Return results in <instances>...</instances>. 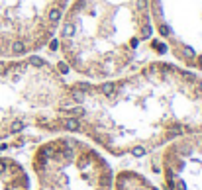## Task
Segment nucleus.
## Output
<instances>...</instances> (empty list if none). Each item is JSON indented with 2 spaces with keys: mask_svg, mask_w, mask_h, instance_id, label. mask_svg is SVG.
Returning a JSON list of instances; mask_svg holds the SVG:
<instances>
[{
  "mask_svg": "<svg viewBox=\"0 0 202 190\" xmlns=\"http://www.w3.org/2000/svg\"><path fill=\"white\" fill-rule=\"evenodd\" d=\"M4 73H6V67L2 65V63H0V75H4Z\"/></svg>",
  "mask_w": 202,
  "mask_h": 190,
  "instance_id": "obj_18",
  "label": "nucleus"
},
{
  "mask_svg": "<svg viewBox=\"0 0 202 190\" xmlns=\"http://www.w3.org/2000/svg\"><path fill=\"white\" fill-rule=\"evenodd\" d=\"M49 47H51V51H55V49L59 47V41H55V39H53V41L49 43Z\"/></svg>",
  "mask_w": 202,
  "mask_h": 190,
  "instance_id": "obj_13",
  "label": "nucleus"
},
{
  "mask_svg": "<svg viewBox=\"0 0 202 190\" xmlns=\"http://www.w3.org/2000/svg\"><path fill=\"white\" fill-rule=\"evenodd\" d=\"M29 61H32V63H33V65H35V67L43 65V63H41V59H38V57H32V59H29Z\"/></svg>",
  "mask_w": 202,
  "mask_h": 190,
  "instance_id": "obj_12",
  "label": "nucleus"
},
{
  "mask_svg": "<svg viewBox=\"0 0 202 190\" xmlns=\"http://www.w3.org/2000/svg\"><path fill=\"white\" fill-rule=\"evenodd\" d=\"M198 65L202 67V55H200V57H198Z\"/></svg>",
  "mask_w": 202,
  "mask_h": 190,
  "instance_id": "obj_21",
  "label": "nucleus"
},
{
  "mask_svg": "<svg viewBox=\"0 0 202 190\" xmlns=\"http://www.w3.org/2000/svg\"><path fill=\"white\" fill-rule=\"evenodd\" d=\"M6 171V165H4V161H0V172H4Z\"/></svg>",
  "mask_w": 202,
  "mask_h": 190,
  "instance_id": "obj_17",
  "label": "nucleus"
},
{
  "mask_svg": "<svg viewBox=\"0 0 202 190\" xmlns=\"http://www.w3.org/2000/svg\"><path fill=\"white\" fill-rule=\"evenodd\" d=\"M137 6H139V10H145V6H147V0H139V4H137Z\"/></svg>",
  "mask_w": 202,
  "mask_h": 190,
  "instance_id": "obj_15",
  "label": "nucleus"
},
{
  "mask_svg": "<svg viewBox=\"0 0 202 190\" xmlns=\"http://www.w3.org/2000/svg\"><path fill=\"white\" fill-rule=\"evenodd\" d=\"M132 155H136V157H143V155H145V149H143V147H133Z\"/></svg>",
  "mask_w": 202,
  "mask_h": 190,
  "instance_id": "obj_8",
  "label": "nucleus"
},
{
  "mask_svg": "<svg viewBox=\"0 0 202 190\" xmlns=\"http://www.w3.org/2000/svg\"><path fill=\"white\" fill-rule=\"evenodd\" d=\"M59 71L65 75V73H69V67H67V63H59Z\"/></svg>",
  "mask_w": 202,
  "mask_h": 190,
  "instance_id": "obj_10",
  "label": "nucleus"
},
{
  "mask_svg": "<svg viewBox=\"0 0 202 190\" xmlns=\"http://www.w3.org/2000/svg\"><path fill=\"white\" fill-rule=\"evenodd\" d=\"M10 51L14 53V55H20V53L26 51V43L24 41H14L12 45H10Z\"/></svg>",
  "mask_w": 202,
  "mask_h": 190,
  "instance_id": "obj_2",
  "label": "nucleus"
},
{
  "mask_svg": "<svg viewBox=\"0 0 202 190\" xmlns=\"http://www.w3.org/2000/svg\"><path fill=\"white\" fill-rule=\"evenodd\" d=\"M102 94H106V96H112L114 94V90H116V86L112 84V82H106V84H102Z\"/></svg>",
  "mask_w": 202,
  "mask_h": 190,
  "instance_id": "obj_5",
  "label": "nucleus"
},
{
  "mask_svg": "<svg viewBox=\"0 0 202 190\" xmlns=\"http://www.w3.org/2000/svg\"><path fill=\"white\" fill-rule=\"evenodd\" d=\"M187 186H184V182H179V190H184Z\"/></svg>",
  "mask_w": 202,
  "mask_h": 190,
  "instance_id": "obj_19",
  "label": "nucleus"
},
{
  "mask_svg": "<svg viewBox=\"0 0 202 190\" xmlns=\"http://www.w3.org/2000/svg\"><path fill=\"white\" fill-rule=\"evenodd\" d=\"M63 125H65L67 129H71V131H77V129L80 128V125H79V120H77V118H67L65 122H63Z\"/></svg>",
  "mask_w": 202,
  "mask_h": 190,
  "instance_id": "obj_1",
  "label": "nucleus"
},
{
  "mask_svg": "<svg viewBox=\"0 0 202 190\" xmlns=\"http://www.w3.org/2000/svg\"><path fill=\"white\" fill-rule=\"evenodd\" d=\"M77 88H80V90H90V84H85V82H80V84H77Z\"/></svg>",
  "mask_w": 202,
  "mask_h": 190,
  "instance_id": "obj_11",
  "label": "nucleus"
},
{
  "mask_svg": "<svg viewBox=\"0 0 202 190\" xmlns=\"http://www.w3.org/2000/svg\"><path fill=\"white\" fill-rule=\"evenodd\" d=\"M149 33H151V28L145 26V28H143V37H149Z\"/></svg>",
  "mask_w": 202,
  "mask_h": 190,
  "instance_id": "obj_14",
  "label": "nucleus"
},
{
  "mask_svg": "<svg viewBox=\"0 0 202 190\" xmlns=\"http://www.w3.org/2000/svg\"><path fill=\"white\" fill-rule=\"evenodd\" d=\"M85 114V110L80 108V106H77V108H71V116H75V118H79V116Z\"/></svg>",
  "mask_w": 202,
  "mask_h": 190,
  "instance_id": "obj_6",
  "label": "nucleus"
},
{
  "mask_svg": "<svg viewBox=\"0 0 202 190\" xmlns=\"http://www.w3.org/2000/svg\"><path fill=\"white\" fill-rule=\"evenodd\" d=\"M24 128H26V124L20 122V120H16V122H12V125H10V133H18V131H22Z\"/></svg>",
  "mask_w": 202,
  "mask_h": 190,
  "instance_id": "obj_4",
  "label": "nucleus"
},
{
  "mask_svg": "<svg viewBox=\"0 0 202 190\" xmlns=\"http://www.w3.org/2000/svg\"><path fill=\"white\" fill-rule=\"evenodd\" d=\"M161 33H163V35H167V33H169V28H165V26H161Z\"/></svg>",
  "mask_w": 202,
  "mask_h": 190,
  "instance_id": "obj_16",
  "label": "nucleus"
},
{
  "mask_svg": "<svg viewBox=\"0 0 202 190\" xmlns=\"http://www.w3.org/2000/svg\"><path fill=\"white\" fill-rule=\"evenodd\" d=\"M59 20H61V10L59 8H51L49 10V22H51V24H57Z\"/></svg>",
  "mask_w": 202,
  "mask_h": 190,
  "instance_id": "obj_3",
  "label": "nucleus"
},
{
  "mask_svg": "<svg viewBox=\"0 0 202 190\" xmlns=\"http://www.w3.org/2000/svg\"><path fill=\"white\" fill-rule=\"evenodd\" d=\"M183 53H184V57H188V59H192V57H194V53H192V49H190V47H184Z\"/></svg>",
  "mask_w": 202,
  "mask_h": 190,
  "instance_id": "obj_9",
  "label": "nucleus"
},
{
  "mask_svg": "<svg viewBox=\"0 0 202 190\" xmlns=\"http://www.w3.org/2000/svg\"><path fill=\"white\" fill-rule=\"evenodd\" d=\"M39 155H41V157H51L53 155V147H43Z\"/></svg>",
  "mask_w": 202,
  "mask_h": 190,
  "instance_id": "obj_7",
  "label": "nucleus"
},
{
  "mask_svg": "<svg viewBox=\"0 0 202 190\" xmlns=\"http://www.w3.org/2000/svg\"><path fill=\"white\" fill-rule=\"evenodd\" d=\"M198 90L202 92V81H198Z\"/></svg>",
  "mask_w": 202,
  "mask_h": 190,
  "instance_id": "obj_20",
  "label": "nucleus"
}]
</instances>
